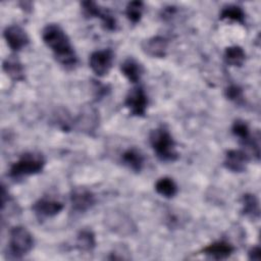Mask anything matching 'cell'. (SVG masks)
I'll return each instance as SVG.
<instances>
[{"mask_svg": "<svg viewBox=\"0 0 261 261\" xmlns=\"http://www.w3.org/2000/svg\"><path fill=\"white\" fill-rule=\"evenodd\" d=\"M7 245V258L21 259L32 251L34 238L25 227L20 225L14 226L9 231Z\"/></svg>", "mask_w": 261, "mask_h": 261, "instance_id": "4", "label": "cell"}, {"mask_svg": "<svg viewBox=\"0 0 261 261\" xmlns=\"http://www.w3.org/2000/svg\"><path fill=\"white\" fill-rule=\"evenodd\" d=\"M122 74L133 84L138 83L143 74L142 65L134 58H126L120 65Z\"/></svg>", "mask_w": 261, "mask_h": 261, "instance_id": "16", "label": "cell"}, {"mask_svg": "<svg viewBox=\"0 0 261 261\" xmlns=\"http://www.w3.org/2000/svg\"><path fill=\"white\" fill-rule=\"evenodd\" d=\"M167 47H168V41L161 36L152 37L144 41L142 44V49L144 53H146L151 57H157V58H162L166 55Z\"/></svg>", "mask_w": 261, "mask_h": 261, "instance_id": "12", "label": "cell"}, {"mask_svg": "<svg viewBox=\"0 0 261 261\" xmlns=\"http://www.w3.org/2000/svg\"><path fill=\"white\" fill-rule=\"evenodd\" d=\"M96 246V238L92 230L83 229L79 232L75 241V247L81 252H91Z\"/></svg>", "mask_w": 261, "mask_h": 261, "instance_id": "18", "label": "cell"}, {"mask_svg": "<svg viewBox=\"0 0 261 261\" xmlns=\"http://www.w3.org/2000/svg\"><path fill=\"white\" fill-rule=\"evenodd\" d=\"M42 39L51 49L55 59L65 68H73L77 63V56L65 32L55 23L46 25L42 31Z\"/></svg>", "mask_w": 261, "mask_h": 261, "instance_id": "1", "label": "cell"}, {"mask_svg": "<svg viewBox=\"0 0 261 261\" xmlns=\"http://www.w3.org/2000/svg\"><path fill=\"white\" fill-rule=\"evenodd\" d=\"M45 163L46 160L43 154L39 152H25L10 166L8 174L14 179L34 175L43 170Z\"/></svg>", "mask_w": 261, "mask_h": 261, "instance_id": "3", "label": "cell"}, {"mask_svg": "<svg viewBox=\"0 0 261 261\" xmlns=\"http://www.w3.org/2000/svg\"><path fill=\"white\" fill-rule=\"evenodd\" d=\"M62 209L63 204L61 202L49 198H41L32 206V210L40 219L53 217L57 215Z\"/></svg>", "mask_w": 261, "mask_h": 261, "instance_id": "10", "label": "cell"}, {"mask_svg": "<svg viewBox=\"0 0 261 261\" xmlns=\"http://www.w3.org/2000/svg\"><path fill=\"white\" fill-rule=\"evenodd\" d=\"M225 97L234 102V103H242L244 100V95H243V90L237 85H229L225 89Z\"/></svg>", "mask_w": 261, "mask_h": 261, "instance_id": "23", "label": "cell"}, {"mask_svg": "<svg viewBox=\"0 0 261 261\" xmlns=\"http://www.w3.org/2000/svg\"><path fill=\"white\" fill-rule=\"evenodd\" d=\"M3 36L9 48L14 52L20 51L30 42V39L25 31L19 25H15V24L7 27L4 30Z\"/></svg>", "mask_w": 261, "mask_h": 261, "instance_id": "9", "label": "cell"}, {"mask_svg": "<svg viewBox=\"0 0 261 261\" xmlns=\"http://www.w3.org/2000/svg\"><path fill=\"white\" fill-rule=\"evenodd\" d=\"M155 191L164 198H172L177 193V186L170 177H161L155 184Z\"/></svg>", "mask_w": 261, "mask_h": 261, "instance_id": "20", "label": "cell"}, {"mask_svg": "<svg viewBox=\"0 0 261 261\" xmlns=\"http://www.w3.org/2000/svg\"><path fill=\"white\" fill-rule=\"evenodd\" d=\"M223 58H224V61H225L226 64H228L230 66L240 67L245 62L246 54H245V51L243 50L242 47L234 45V46L227 47L225 49Z\"/></svg>", "mask_w": 261, "mask_h": 261, "instance_id": "19", "label": "cell"}, {"mask_svg": "<svg viewBox=\"0 0 261 261\" xmlns=\"http://www.w3.org/2000/svg\"><path fill=\"white\" fill-rule=\"evenodd\" d=\"M151 147L158 157L163 162H173L178 158L175 150V142L170 133L163 126L152 129L149 136Z\"/></svg>", "mask_w": 261, "mask_h": 261, "instance_id": "2", "label": "cell"}, {"mask_svg": "<svg viewBox=\"0 0 261 261\" xmlns=\"http://www.w3.org/2000/svg\"><path fill=\"white\" fill-rule=\"evenodd\" d=\"M121 162L134 172H140L144 166V156L136 148H129L121 154Z\"/></svg>", "mask_w": 261, "mask_h": 261, "instance_id": "15", "label": "cell"}, {"mask_svg": "<svg viewBox=\"0 0 261 261\" xmlns=\"http://www.w3.org/2000/svg\"><path fill=\"white\" fill-rule=\"evenodd\" d=\"M3 70L14 82H22L24 80V69L21 62L14 55L7 56L3 61Z\"/></svg>", "mask_w": 261, "mask_h": 261, "instance_id": "14", "label": "cell"}, {"mask_svg": "<svg viewBox=\"0 0 261 261\" xmlns=\"http://www.w3.org/2000/svg\"><path fill=\"white\" fill-rule=\"evenodd\" d=\"M113 59L114 54L111 49L97 50L90 55L89 64L96 75L104 76L112 67Z\"/></svg>", "mask_w": 261, "mask_h": 261, "instance_id": "5", "label": "cell"}, {"mask_svg": "<svg viewBox=\"0 0 261 261\" xmlns=\"http://www.w3.org/2000/svg\"><path fill=\"white\" fill-rule=\"evenodd\" d=\"M233 251V246L225 241H216L203 249L205 255L216 260L228 258Z\"/></svg>", "mask_w": 261, "mask_h": 261, "instance_id": "13", "label": "cell"}, {"mask_svg": "<svg viewBox=\"0 0 261 261\" xmlns=\"http://www.w3.org/2000/svg\"><path fill=\"white\" fill-rule=\"evenodd\" d=\"M74 123L79 130L87 135H93L99 125V113L94 107L85 106L81 109Z\"/></svg>", "mask_w": 261, "mask_h": 261, "instance_id": "7", "label": "cell"}, {"mask_svg": "<svg viewBox=\"0 0 261 261\" xmlns=\"http://www.w3.org/2000/svg\"><path fill=\"white\" fill-rule=\"evenodd\" d=\"M242 212L251 219H258L260 216L259 201L254 194L246 193L242 196Z\"/></svg>", "mask_w": 261, "mask_h": 261, "instance_id": "17", "label": "cell"}, {"mask_svg": "<svg viewBox=\"0 0 261 261\" xmlns=\"http://www.w3.org/2000/svg\"><path fill=\"white\" fill-rule=\"evenodd\" d=\"M249 255V259L250 260H254V261H259L261 259V250L258 246H255L253 248H251L248 252Z\"/></svg>", "mask_w": 261, "mask_h": 261, "instance_id": "26", "label": "cell"}, {"mask_svg": "<svg viewBox=\"0 0 261 261\" xmlns=\"http://www.w3.org/2000/svg\"><path fill=\"white\" fill-rule=\"evenodd\" d=\"M250 158L249 155L243 150H228L225 153L223 161L224 167L232 172L245 171Z\"/></svg>", "mask_w": 261, "mask_h": 261, "instance_id": "11", "label": "cell"}, {"mask_svg": "<svg viewBox=\"0 0 261 261\" xmlns=\"http://www.w3.org/2000/svg\"><path fill=\"white\" fill-rule=\"evenodd\" d=\"M219 18L221 20L227 19V20H231V21H236L241 24H244L245 23V12L240 6L231 4V5H227L222 8Z\"/></svg>", "mask_w": 261, "mask_h": 261, "instance_id": "21", "label": "cell"}, {"mask_svg": "<svg viewBox=\"0 0 261 261\" xmlns=\"http://www.w3.org/2000/svg\"><path fill=\"white\" fill-rule=\"evenodd\" d=\"M144 11V3L142 1H132L127 4L125 9V14L128 20L136 24L141 20Z\"/></svg>", "mask_w": 261, "mask_h": 261, "instance_id": "22", "label": "cell"}, {"mask_svg": "<svg viewBox=\"0 0 261 261\" xmlns=\"http://www.w3.org/2000/svg\"><path fill=\"white\" fill-rule=\"evenodd\" d=\"M99 18L102 21V24L107 31H115L116 29V20L113 14L108 9H102Z\"/></svg>", "mask_w": 261, "mask_h": 261, "instance_id": "25", "label": "cell"}, {"mask_svg": "<svg viewBox=\"0 0 261 261\" xmlns=\"http://www.w3.org/2000/svg\"><path fill=\"white\" fill-rule=\"evenodd\" d=\"M82 9H83V13L85 16L87 17H99L100 12L102 10V8L95 2L93 1H84L82 2Z\"/></svg>", "mask_w": 261, "mask_h": 261, "instance_id": "24", "label": "cell"}, {"mask_svg": "<svg viewBox=\"0 0 261 261\" xmlns=\"http://www.w3.org/2000/svg\"><path fill=\"white\" fill-rule=\"evenodd\" d=\"M70 203L74 211L83 213L91 209L95 203V195L86 188H75L70 193Z\"/></svg>", "mask_w": 261, "mask_h": 261, "instance_id": "8", "label": "cell"}, {"mask_svg": "<svg viewBox=\"0 0 261 261\" xmlns=\"http://www.w3.org/2000/svg\"><path fill=\"white\" fill-rule=\"evenodd\" d=\"M125 107L134 116H144L148 106V97L142 87L133 88L124 100Z\"/></svg>", "mask_w": 261, "mask_h": 261, "instance_id": "6", "label": "cell"}]
</instances>
